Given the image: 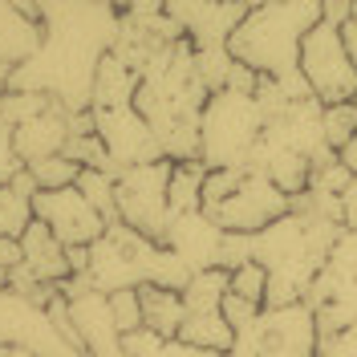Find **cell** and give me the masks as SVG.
<instances>
[{
    "label": "cell",
    "mask_w": 357,
    "mask_h": 357,
    "mask_svg": "<svg viewBox=\"0 0 357 357\" xmlns=\"http://www.w3.org/2000/svg\"><path fill=\"white\" fill-rule=\"evenodd\" d=\"M4 354H8V349H4V345H0V357H4Z\"/></svg>",
    "instance_id": "obj_31"
},
{
    "label": "cell",
    "mask_w": 357,
    "mask_h": 357,
    "mask_svg": "<svg viewBox=\"0 0 357 357\" xmlns=\"http://www.w3.org/2000/svg\"><path fill=\"white\" fill-rule=\"evenodd\" d=\"M0 345L21 349L29 357H86V349L69 345L66 337L57 333L45 305L8 289H0Z\"/></svg>",
    "instance_id": "obj_8"
},
{
    "label": "cell",
    "mask_w": 357,
    "mask_h": 357,
    "mask_svg": "<svg viewBox=\"0 0 357 357\" xmlns=\"http://www.w3.org/2000/svg\"><path fill=\"white\" fill-rule=\"evenodd\" d=\"M21 171H24V162L17 155V142H13V126L0 118V187H8Z\"/></svg>",
    "instance_id": "obj_25"
},
{
    "label": "cell",
    "mask_w": 357,
    "mask_h": 357,
    "mask_svg": "<svg viewBox=\"0 0 357 357\" xmlns=\"http://www.w3.org/2000/svg\"><path fill=\"white\" fill-rule=\"evenodd\" d=\"M227 357H240V354H227Z\"/></svg>",
    "instance_id": "obj_33"
},
{
    "label": "cell",
    "mask_w": 357,
    "mask_h": 357,
    "mask_svg": "<svg viewBox=\"0 0 357 357\" xmlns=\"http://www.w3.org/2000/svg\"><path fill=\"white\" fill-rule=\"evenodd\" d=\"M220 312H223V321L231 325V333H244V329H252L256 325V317H260V305H248V301H240V296H223V305H220Z\"/></svg>",
    "instance_id": "obj_26"
},
{
    "label": "cell",
    "mask_w": 357,
    "mask_h": 357,
    "mask_svg": "<svg viewBox=\"0 0 357 357\" xmlns=\"http://www.w3.org/2000/svg\"><path fill=\"white\" fill-rule=\"evenodd\" d=\"M41 45L37 53L13 69L8 89L41 93L66 106L69 114L89 110L98 61L114 49L118 8L110 4H37Z\"/></svg>",
    "instance_id": "obj_1"
},
{
    "label": "cell",
    "mask_w": 357,
    "mask_h": 357,
    "mask_svg": "<svg viewBox=\"0 0 357 357\" xmlns=\"http://www.w3.org/2000/svg\"><path fill=\"white\" fill-rule=\"evenodd\" d=\"M231 354L240 357H317V317L312 309L284 305V309H260L256 325L236 333Z\"/></svg>",
    "instance_id": "obj_6"
},
{
    "label": "cell",
    "mask_w": 357,
    "mask_h": 357,
    "mask_svg": "<svg viewBox=\"0 0 357 357\" xmlns=\"http://www.w3.org/2000/svg\"><path fill=\"white\" fill-rule=\"evenodd\" d=\"M89 118H93V134L106 146V158H110V167L118 175L130 171V167H146V162H158L162 158L151 126L142 122V114L134 110V106L89 110Z\"/></svg>",
    "instance_id": "obj_9"
},
{
    "label": "cell",
    "mask_w": 357,
    "mask_h": 357,
    "mask_svg": "<svg viewBox=\"0 0 357 357\" xmlns=\"http://www.w3.org/2000/svg\"><path fill=\"white\" fill-rule=\"evenodd\" d=\"M167 17L191 49H227V37L252 4H162Z\"/></svg>",
    "instance_id": "obj_12"
},
{
    "label": "cell",
    "mask_w": 357,
    "mask_h": 357,
    "mask_svg": "<svg viewBox=\"0 0 357 357\" xmlns=\"http://www.w3.org/2000/svg\"><path fill=\"white\" fill-rule=\"evenodd\" d=\"M354 110H357V98H354Z\"/></svg>",
    "instance_id": "obj_32"
},
{
    "label": "cell",
    "mask_w": 357,
    "mask_h": 357,
    "mask_svg": "<svg viewBox=\"0 0 357 357\" xmlns=\"http://www.w3.org/2000/svg\"><path fill=\"white\" fill-rule=\"evenodd\" d=\"M321 134H325V146H329L333 155H341V151L357 138L354 102H349V106H325V114H321Z\"/></svg>",
    "instance_id": "obj_21"
},
{
    "label": "cell",
    "mask_w": 357,
    "mask_h": 357,
    "mask_svg": "<svg viewBox=\"0 0 357 357\" xmlns=\"http://www.w3.org/2000/svg\"><path fill=\"white\" fill-rule=\"evenodd\" d=\"M223 240L227 236L207 220V211H183V215H171V223H167V231H162L158 244L167 248L171 256H178L191 276H199V272L220 268Z\"/></svg>",
    "instance_id": "obj_11"
},
{
    "label": "cell",
    "mask_w": 357,
    "mask_h": 357,
    "mask_svg": "<svg viewBox=\"0 0 357 357\" xmlns=\"http://www.w3.org/2000/svg\"><path fill=\"white\" fill-rule=\"evenodd\" d=\"M33 183H37V191H61V187H73L77 175H82V167L66 155H53V158H41V162H29L24 167Z\"/></svg>",
    "instance_id": "obj_20"
},
{
    "label": "cell",
    "mask_w": 357,
    "mask_h": 357,
    "mask_svg": "<svg viewBox=\"0 0 357 357\" xmlns=\"http://www.w3.org/2000/svg\"><path fill=\"white\" fill-rule=\"evenodd\" d=\"M138 309H142V329L155 337H178V329H183V317H187V309H183V296L171 289H155V284H142L138 289Z\"/></svg>",
    "instance_id": "obj_15"
},
{
    "label": "cell",
    "mask_w": 357,
    "mask_h": 357,
    "mask_svg": "<svg viewBox=\"0 0 357 357\" xmlns=\"http://www.w3.org/2000/svg\"><path fill=\"white\" fill-rule=\"evenodd\" d=\"M321 24V0H284V4H252L248 17L227 37L236 66L256 77L276 82L289 102H309L312 93L301 77V41Z\"/></svg>",
    "instance_id": "obj_2"
},
{
    "label": "cell",
    "mask_w": 357,
    "mask_h": 357,
    "mask_svg": "<svg viewBox=\"0 0 357 357\" xmlns=\"http://www.w3.org/2000/svg\"><path fill=\"white\" fill-rule=\"evenodd\" d=\"M305 305L312 312L329 309V305H357V231L341 227V236L329 248V256H325V264L317 272Z\"/></svg>",
    "instance_id": "obj_13"
},
{
    "label": "cell",
    "mask_w": 357,
    "mask_h": 357,
    "mask_svg": "<svg viewBox=\"0 0 357 357\" xmlns=\"http://www.w3.org/2000/svg\"><path fill=\"white\" fill-rule=\"evenodd\" d=\"M203 178H207V167L203 162H171V183H167L171 215L203 211Z\"/></svg>",
    "instance_id": "obj_17"
},
{
    "label": "cell",
    "mask_w": 357,
    "mask_h": 357,
    "mask_svg": "<svg viewBox=\"0 0 357 357\" xmlns=\"http://www.w3.org/2000/svg\"><path fill=\"white\" fill-rule=\"evenodd\" d=\"M203 211H207V220L215 223L223 236H256V231H264L268 223H276L280 215H289L292 199L280 187H272L264 175L244 171L240 183H236L220 203H211V207H203Z\"/></svg>",
    "instance_id": "obj_7"
},
{
    "label": "cell",
    "mask_w": 357,
    "mask_h": 357,
    "mask_svg": "<svg viewBox=\"0 0 357 357\" xmlns=\"http://www.w3.org/2000/svg\"><path fill=\"white\" fill-rule=\"evenodd\" d=\"M227 292L240 296L248 305H260L264 309V292H268V272L260 264H240L227 272Z\"/></svg>",
    "instance_id": "obj_23"
},
{
    "label": "cell",
    "mask_w": 357,
    "mask_h": 357,
    "mask_svg": "<svg viewBox=\"0 0 357 357\" xmlns=\"http://www.w3.org/2000/svg\"><path fill=\"white\" fill-rule=\"evenodd\" d=\"M317 357H357V321L349 329L317 341Z\"/></svg>",
    "instance_id": "obj_27"
},
{
    "label": "cell",
    "mask_w": 357,
    "mask_h": 357,
    "mask_svg": "<svg viewBox=\"0 0 357 357\" xmlns=\"http://www.w3.org/2000/svg\"><path fill=\"white\" fill-rule=\"evenodd\" d=\"M110 301V317L114 325H118V333L130 337L142 329V309H138V289H126V292H114V296H106Z\"/></svg>",
    "instance_id": "obj_24"
},
{
    "label": "cell",
    "mask_w": 357,
    "mask_h": 357,
    "mask_svg": "<svg viewBox=\"0 0 357 357\" xmlns=\"http://www.w3.org/2000/svg\"><path fill=\"white\" fill-rule=\"evenodd\" d=\"M33 223V199L17 195L13 187H0V240H21Z\"/></svg>",
    "instance_id": "obj_22"
},
{
    "label": "cell",
    "mask_w": 357,
    "mask_h": 357,
    "mask_svg": "<svg viewBox=\"0 0 357 357\" xmlns=\"http://www.w3.org/2000/svg\"><path fill=\"white\" fill-rule=\"evenodd\" d=\"M73 187L86 195V203L106 223H118V207H114V175H106V171H82Z\"/></svg>",
    "instance_id": "obj_19"
},
{
    "label": "cell",
    "mask_w": 357,
    "mask_h": 357,
    "mask_svg": "<svg viewBox=\"0 0 357 357\" xmlns=\"http://www.w3.org/2000/svg\"><path fill=\"white\" fill-rule=\"evenodd\" d=\"M167 183H171V162L158 158L146 167H130L114 178V207L118 223L138 231L142 240L158 244L167 223H171V203H167Z\"/></svg>",
    "instance_id": "obj_4"
},
{
    "label": "cell",
    "mask_w": 357,
    "mask_h": 357,
    "mask_svg": "<svg viewBox=\"0 0 357 357\" xmlns=\"http://www.w3.org/2000/svg\"><path fill=\"white\" fill-rule=\"evenodd\" d=\"M337 158H341V167L349 171V178H357V138H354V142H349V146H345Z\"/></svg>",
    "instance_id": "obj_29"
},
{
    "label": "cell",
    "mask_w": 357,
    "mask_h": 357,
    "mask_svg": "<svg viewBox=\"0 0 357 357\" xmlns=\"http://www.w3.org/2000/svg\"><path fill=\"white\" fill-rule=\"evenodd\" d=\"M268 118L252 93L215 89L199 114V162L207 171H244L256 142L264 138Z\"/></svg>",
    "instance_id": "obj_3"
},
{
    "label": "cell",
    "mask_w": 357,
    "mask_h": 357,
    "mask_svg": "<svg viewBox=\"0 0 357 357\" xmlns=\"http://www.w3.org/2000/svg\"><path fill=\"white\" fill-rule=\"evenodd\" d=\"M33 220L45 223L53 231V240L66 248H89L102 240V231L110 223L102 220L86 195L77 187H61V191H37L33 195Z\"/></svg>",
    "instance_id": "obj_10"
},
{
    "label": "cell",
    "mask_w": 357,
    "mask_h": 357,
    "mask_svg": "<svg viewBox=\"0 0 357 357\" xmlns=\"http://www.w3.org/2000/svg\"><path fill=\"white\" fill-rule=\"evenodd\" d=\"M341 41H345V53H349V61L357 66V17H349V21L341 24Z\"/></svg>",
    "instance_id": "obj_28"
},
{
    "label": "cell",
    "mask_w": 357,
    "mask_h": 357,
    "mask_svg": "<svg viewBox=\"0 0 357 357\" xmlns=\"http://www.w3.org/2000/svg\"><path fill=\"white\" fill-rule=\"evenodd\" d=\"M122 354L126 357H220V354H207V349H195V345H183L178 337H155L146 329L122 337Z\"/></svg>",
    "instance_id": "obj_18"
},
{
    "label": "cell",
    "mask_w": 357,
    "mask_h": 357,
    "mask_svg": "<svg viewBox=\"0 0 357 357\" xmlns=\"http://www.w3.org/2000/svg\"><path fill=\"white\" fill-rule=\"evenodd\" d=\"M13 142H17V155L21 162H41V158H53L66 151L69 142V110L66 106H57V102H49L37 118H29L24 126L13 130Z\"/></svg>",
    "instance_id": "obj_14"
},
{
    "label": "cell",
    "mask_w": 357,
    "mask_h": 357,
    "mask_svg": "<svg viewBox=\"0 0 357 357\" xmlns=\"http://www.w3.org/2000/svg\"><path fill=\"white\" fill-rule=\"evenodd\" d=\"M301 77L309 86L312 102L321 106H349L357 98V66L345 53L341 29L333 24H317L309 29V37L301 41Z\"/></svg>",
    "instance_id": "obj_5"
},
{
    "label": "cell",
    "mask_w": 357,
    "mask_h": 357,
    "mask_svg": "<svg viewBox=\"0 0 357 357\" xmlns=\"http://www.w3.org/2000/svg\"><path fill=\"white\" fill-rule=\"evenodd\" d=\"M178 341H183V345H195V349H207V354L227 357L231 345H236V333H231V325L223 321L220 309H199V312H187V317H183Z\"/></svg>",
    "instance_id": "obj_16"
},
{
    "label": "cell",
    "mask_w": 357,
    "mask_h": 357,
    "mask_svg": "<svg viewBox=\"0 0 357 357\" xmlns=\"http://www.w3.org/2000/svg\"><path fill=\"white\" fill-rule=\"evenodd\" d=\"M4 357H29V354H21V349H8V354H4Z\"/></svg>",
    "instance_id": "obj_30"
}]
</instances>
